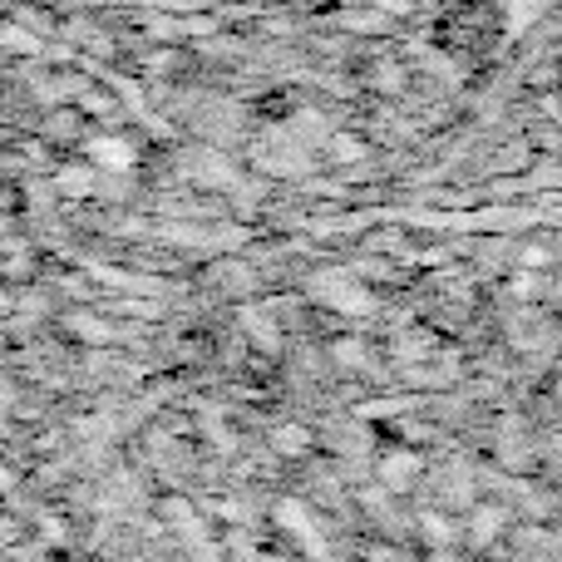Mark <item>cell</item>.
Here are the masks:
<instances>
[{
  "label": "cell",
  "instance_id": "6",
  "mask_svg": "<svg viewBox=\"0 0 562 562\" xmlns=\"http://www.w3.org/2000/svg\"><path fill=\"white\" fill-rule=\"evenodd\" d=\"M330 158L336 164H356V158H366V144L350 134H330Z\"/></svg>",
  "mask_w": 562,
  "mask_h": 562
},
{
  "label": "cell",
  "instance_id": "1",
  "mask_svg": "<svg viewBox=\"0 0 562 562\" xmlns=\"http://www.w3.org/2000/svg\"><path fill=\"white\" fill-rule=\"evenodd\" d=\"M306 291L321 301V306L340 311V316H370L375 311V296H370L366 286H360L356 277H346L340 267H326V272H316L306 281Z\"/></svg>",
  "mask_w": 562,
  "mask_h": 562
},
{
  "label": "cell",
  "instance_id": "3",
  "mask_svg": "<svg viewBox=\"0 0 562 562\" xmlns=\"http://www.w3.org/2000/svg\"><path fill=\"white\" fill-rule=\"evenodd\" d=\"M277 518L291 528V533L301 538V543L311 548V553H321V533H316V518L306 514V504L301 498H286V504H277Z\"/></svg>",
  "mask_w": 562,
  "mask_h": 562
},
{
  "label": "cell",
  "instance_id": "2",
  "mask_svg": "<svg viewBox=\"0 0 562 562\" xmlns=\"http://www.w3.org/2000/svg\"><path fill=\"white\" fill-rule=\"evenodd\" d=\"M89 158L94 168H109V173H128L134 168V144L128 138H89Z\"/></svg>",
  "mask_w": 562,
  "mask_h": 562
},
{
  "label": "cell",
  "instance_id": "4",
  "mask_svg": "<svg viewBox=\"0 0 562 562\" xmlns=\"http://www.w3.org/2000/svg\"><path fill=\"white\" fill-rule=\"evenodd\" d=\"M59 193H69V198H89V193H94V168H85V164L59 168Z\"/></svg>",
  "mask_w": 562,
  "mask_h": 562
},
{
  "label": "cell",
  "instance_id": "5",
  "mask_svg": "<svg viewBox=\"0 0 562 562\" xmlns=\"http://www.w3.org/2000/svg\"><path fill=\"white\" fill-rule=\"evenodd\" d=\"M419 474V454H385V484L405 488Z\"/></svg>",
  "mask_w": 562,
  "mask_h": 562
},
{
  "label": "cell",
  "instance_id": "7",
  "mask_svg": "<svg viewBox=\"0 0 562 562\" xmlns=\"http://www.w3.org/2000/svg\"><path fill=\"white\" fill-rule=\"evenodd\" d=\"M498 524H504V514H498V508H484V514L474 518V538L479 543H488V538L498 533Z\"/></svg>",
  "mask_w": 562,
  "mask_h": 562
},
{
  "label": "cell",
  "instance_id": "8",
  "mask_svg": "<svg viewBox=\"0 0 562 562\" xmlns=\"http://www.w3.org/2000/svg\"><path fill=\"white\" fill-rule=\"evenodd\" d=\"M277 445L286 449V454H296V449H306V435H301V429H281V435H277Z\"/></svg>",
  "mask_w": 562,
  "mask_h": 562
}]
</instances>
